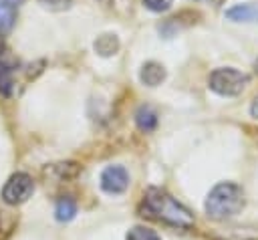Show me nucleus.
I'll list each match as a JSON object with an SVG mask.
<instances>
[{
  "label": "nucleus",
  "mask_w": 258,
  "mask_h": 240,
  "mask_svg": "<svg viewBox=\"0 0 258 240\" xmlns=\"http://www.w3.org/2000/svg\"><path fill=\"white\" fill-rule=\"evenodd\" d=\"M141 214L147 218H153L157 222L175 226V228H191L194 216L187 208H183L177 200H173L169 194L161 192L159 188H149L141 202Z\"/></svg>",
  "instance_id": "f257e3e1"
},
{
  "label": "nucleus",
  "mask_w": 258,
  "mask_h": 240,
  "mask_svg": "<svg viewBox=\"0 0 258 240\" xmlns=\"http://www.w3.org/2000/svg\"><path fill=\"white\" fill-rule=\"evenodd\" d=\"M244 208V192L234 182H222L212 188L206 198V214L212 220H228Z\"/></svg>",
  "instance_id": "f03ea898"
},
{
  "label": "nucleus",
  "mask_w": 258,
  "mask_h": 240,
  "mask_svg": "<svg viewBox=\"0 0 258 240\" xmlns=\"http://www.w3.org/2000/svg\"><path fill=\"white\" fill-rule=\"evenodd\" d=\"M246 85H248V75H244L236 69H230V67L216 69L210 75V89L216 91L218 95H224V97L240 95Z\"/></svg>",
  "instance_id": "7ed1b4c3"
},
{
  "label": "nucleus",
  "mask_w": 258,
  "mask_h": 240,
  "mask_svg": "<svg viewBox=\"0 0 258 240\" xmlns=\"http://www.w3.org/2000/svg\"><path fill=\"white\" fill-rule=\"evenodd\" d=\"M34 192V182L28 173H14L8 177V182L4 184L2 188V200L10 206H16V204H22L30 198V194Z\"/></svg>",
  "instance_id": "20e7f679"
},
{
  "label": "nucleus",
  "mask_w": 258,
  "mask_h": 240,
  "mask_svg": "<svg viewBox=\"0 0 258 240\" xmlns=\"http://www.w3.org/2000/svg\"><path fill=\"white\" fill-rule=\"evenodd\" d=\"M129 186V173L121 165H109L101 173V188L107 194H121Z\"/></svg>",
  "instance_id": "39448f33"
},
{
  "label": "nucleus",
  "mask_w": 258,
  "mask_h": 240,
  "mask_svg": "<svg viewBox=\"0 0 258 240\" xmlns=\"http://www.w3.org/2000/svg\"><path fill=\"white\" fill-rule=\"evenodd\" d=\"M14 87H16V63L6 52H0V95L10 97Z\"/></svg>",
  "instance_id": "423d86ee"
},
{
  "label": "nucleus",
  "mask_w": 258,
  "mask_h": 240,
  "mask_svg": "<svg viewBox=\"0 0 258 240\" xmlns=\"http://www.w3.org/2000/svg\"><path fill=\"white\" fill-rule=\"evenodd\" d=\"M24 0H0V34H8L16 22V14Z\"/></svg>",
  "instance_id": "0eeeda50"
},
{
  "label": "nucleus",
  "mask_w": 258,
  "mask_h": 240,
  "mask_svg": "<svg viewBox=\"0 0 258 240\" xmlns=\"http://www.w3.org/2000/svg\"><path fill=\"white\" fill-rule=\"evenodd\" d=\"M226 18L234 22H258V6L256 4H236L226 10Z\"/></svg>",
  "instance_id": "6e6552de"
},
{
  "label": "nucleus",
  "mask_w": 258,
  "mask_h": 240,
  "mask_svg": "<svg viewBox=\"0 0 258 240\" xmlns=\"http://www.w3.org/2000/svg\"><path fill=\"white\" fill-rule=\"evenodd\" d=\"M165 79V69L159 63H145L141 69V81L147 87H157Z\"/></svg>",
  "instance_id": "1a4fd4ad"
},
{
  "label": "nucleus",
  "mask_w": 258,
  "mask_h": 240,
  "mask_svg": "<svg viewBox=\"0 0 258 240\" xmlns=\"http://www.w3.org/2000/svg\"><path fill=\"white\" fill-rule=\"evenodd\" d=\"M135 123L141 131H153L157 127V113L149 105H141L135 111Z\"/></svg>",
  "instance_id": "9d476101"
},
{
  "label": "nucleus",
  "mask_w": 258,
  "mask_h": 240,
  "mask_svg": "<svg viewBox=\"0 0 258 240\" xmlns=\"http://www.w3.org/2000/svg\"><path fill=\"white\" fill-rule=\"evenodd\" d=\"M119 48V40L115 34H101L97 40H95V50L101 54V56H111L115 54Z\"/></svg>",
  "instance_id": "9b49d317"
},
{
  "label": "nucleus",
  "mask_w": 258,
  "mask_h": 240,
  "mask_svg": "<svg viewBox=\"0 0 258 240\" xmlns=\"http://www.w3.org/2000/svg\"><path fill=\"white\" fill-rule=\"evenodd\" d=\"M54 214H56V220L58 222H69L75 214H77V204L73 198H60L56 202V208H54Z\"/></svg>",
  "instance_id": "f8f14e48"
},
{
  "label": "nucleus",
  "mask_w": 258,
  "mask_h": 240,
  "mask_svg": "<svg viewBox=\"0 0 258 240\" xmlns=\"http://www.w3.org/2000/svg\"><path fill=\"white\" fill-rule=\"evenodd\" d=\"M127 240H161L153 230L145 228V226H133L127 232Z\"/></svg>",
  "instance_id": "ddd939ff"
},
{
  "label": "nucleus",
  "mask_w": 258,
  "mask_h": 240,
  "mask_svg": "<svg viewBox=\"0 0 258 240\" xmlns=\"http://www.w3.org/2000/svg\"><path fill=\"white\" fill-rule=\"evenodd\" d=\"M40 4L52 12H60V10H67L71 6V0H40Z\"/></svg>",
  "instance_id": "4468645a"
},
{
  "label": "nucleus",
  "mask_w": 258,
  "mask_h": 240,
  "mask_svg": "<svg viewBox=\"0 0 258 240\" xmlns=\"http://www.w3.org/2000/svg\"><path fill=\"white\" fill-rule=\"evenodd\" d=\"M143 4L153 12H165L173 4V0H143Z\"/></svg>",
  "instance_id": "2eb2a0df"
},
{
  "label": "nucleus",
  "mask_w": 258,
  "mask_h": 240,
  "mask_svg": "<svg viewBox=\"0 0 258 240\" xmlns=\"http://www.w3.org/2000/svg\"><path fill=\"white\" fill-rule=\"evenodd\" d=\"M250 113H252V117L258 119V99H254V103H252V107H250Z\"/></svg>",
  "instance_id": "dca6fc26"
},
{
  "label": "nucleus",
  "mask_w": 258,
  "mask_h": 240,
  "mask_svg": "<svg viewBox=\"0 0 258 240\" xmlns=\"http://www.w3.org/2000/svg\"><path fill=\"white\" fill-rule=\"evenodd\" d=\"M254 67H256V73H258V58H256V63H254Z\"/></svg>",
  "instance_id": "f3484780"
}]
</instances>
